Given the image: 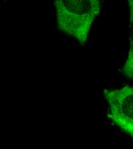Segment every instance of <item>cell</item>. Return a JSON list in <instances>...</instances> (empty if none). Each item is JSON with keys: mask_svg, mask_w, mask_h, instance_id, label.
Wrapping results in <instances>:
<instances>
[{"mask_svg": "<svg viewBox=\"0 0 133 149\" xmlns=\"http://www.w3.org/2000/svg\"><path fill=\"white\" fill-rule=\"evenodd\" d=\"M129 15V45L126 60L121 72L126 77L133 80V0H127Z\"/></svg>", "mask_w": 133, "mask_h": 149, "instance_id": "obj_3", "label": "cell"}, {"mask_svg": "<svg viewBox=\"0 0 133 149\" xmlns=\"http://www.w3.org/2000/svg\"><path fill=\"white\" fill-rule=\"evenodd\" d=\"M58 29L84 45L100 13L102 0H55Z\"/></svg>", "mask_w": 133, "mask_h": 149, "instance_id": "obj_1", "label": "cell"}, {"mask_svg": "<svg viewBox=\"0 0 133 149\" xmlns=\"http://www.w3.org/2000/svg\"><path fill=\"white\" fill-rule=\"evenodd\" d=\"M108 116L111 122L133 139V86L104 89Z\"/></svg>", "mask_w": 133, "mask_h": 149, "instance_id": "obj_2", "label": "cell"}]
</instances>
